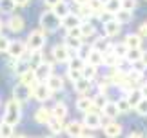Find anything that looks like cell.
Returning <instances> with one entry per match:
<instances>
[{
	"instance_id": "1",
	"label": "cell",
	"mask_w": 147,
	"mask_h": 138,
	"mask_svg": "<svg viewBox=\"0 0 147 138\" xmlns=\"http://www.w3.org/2000/svg\"><path fill=\"white\" fill-rule=\"evenodd\" d=\"M38 26L46 34H51V33H56L58 29H62V20L55 15L53 9H44L40 16H38Z\"/></svg>"
},
{
	"instance_id": "2",
	"label": "cell",
	"mask_w": 147,
	"mask_h": 138,
	"mask_svg": "<svg viewBox=\"0 0 147 138\" xmlns=\"http://www.w3.org/2000/svg\"><path fill=\"white\" fill-rule=\"evenodd\" d=\"M22 120V103H18L15 98H9L4 103V113H2V122L9 125H18Z\"/></svg>"
},
{
	"instance_id": "3",
	"label": "cell",
	"mask_w": 147,
	"mask_h": 138,
	"mask_svg": "<svg viewBox=\"0 0 147 138\" xmlns=\"http://www.w3.org/2000/svg\"><path fill=\"white\" fill-rule=\"evenodd\" d=\"M46 44H47V34L44 33L40 27L31 29V33L27 34V38H26L27 53H33V51H44Z\"/></svg>"
},
{
	"instance_id": "4",
	"label": "cell",
	"mask_w": 147,
	"mask_h": 138,
	"mask_svg": "<svg viewBox=\"0 0 147 138\" xmlns=\"http://www.w3.org/2000/svg\"><path fill=\"white\" fill-rule=\"evenodd\" d=\"M35 74H36V80L40 84H46L47 80L55 74V62H53V58H46L42 62L40 66H36L35 67Z\"/></svg>"
},
{
	"instance_id": "5",
	"label": "cell",
	"mask_w": 147,
	"mask_h": 138,
	"mask_svg": "<svg viewBox=\"0 0 147 138\" xmlns=\"http://www.w3.org/2000/svg\"><path fill=\"white\" fill-rule=\"evenodd\" d=\"M71 56H75V55L65 47L64 42L55 44L53 47H51V58H53L55 64H67V62L71 60Z\"/></svg>"
},
{
	"instance_id": "6",
	"label": "cell",
	"mask_w": 147,
	"mask_h": 138,
	"mask_svg": "<svg viewBox=\"0 0 147 138\" xmlns=\"http://www.w3.org/2000/svg\"><path fill=\"white\" fill-rule=\"evenodd\" d=\"M82 124H84V127L89 129V131H98V129L104 127V118H102L100 113L89 111L82 116Z\"/></svg>"
},
{
	"instance_id": "7",
	"label": "cell",
	"mask_w": 147,
	"mask_h": 138,
	"mask_svg": "<svg viewBox=\"0 0 147 138\" xmlns=\"http://www.w3.org/2000/svg\"><path fill=\"white\" fill-rule=\"evenodd\" d=\"M11 98H15L18 103H26L33 98V91H31L29 85H26L22 82H16L13 85V96H11Z\"/></svg>"
},
{
	"instance_id": "8",
	"label": "cell",
	"mask_w": 147,
	"mask_h": 138,
	"mask_svg": "<svg viewBox=\"0 0 147 138\" xmlns=\"http://www.w3.org/2000/svg\"><path fill=\"white\" fill-rule=\"evenodd\" d=\"M7 56L9 60H20L27 56V45H26V40H11V45H9V51H7Z\"/></svg>"
},
{
	"instance_id": "9",
	"label": "cell",
	"mask_w": 147,
	"mask_h": 138,
	"mask_svg": "<svg viewBox=\"0 0 147 138\" xmlns=\"http://www.w3.org/2000/svg\"><path fill=\"white\" fill-rule=\"evenodd\" d=\"M4 26L7 27L11 33L18 34V33H22V31L26 29V18H24L22 15H18V13H15V15L7 16V20L4 22Z\"/></svg>"
},
{
	"instance_id": "10",
	"label": "cell",
	"mask_w": 147,
	"mask_h": 138,
	"mask_svg": "<svg viewBox=\"0 0 147 138\" xmlns=\"http://www.w3.org/2000/svg\"><path fill=\"white\" fill-rule=\"evenodd\" d=\"M31 91H33V98H35L36 102H40L42 106H46V102H49L51 98H53V93L49 91V87H47L46 84H40V82H38Z\"/></svg>"
},
{
	"instance_id": "11",
	"label": "cell",
	"mask_w": 147,
	"mask_h": 138,
	"mask_svg": "<svg viewBox=\"0 0 147 138\" xmlns=\"http://www.w3.org/2000/svg\"><path fill=\"white\" fill-rule=\"evenodd\" d=\"M86 127H84V124H82V120H71V122H67L65 124V129H64V133L69 136V138H80L84 133H86Z\"/></svg>"
},
{
	"instance_id": "12",
	"label": "cell",
	"mask_w": 147,
	"mask_h": 138,
	"mask_svg": "<svg viewBox=\"0 0 147 138\" xmlns=\"http://www.w3.org/2000/svg\"><path fill=\"white\" fill-rule=\"evenodd\" d=\"M91 47L94 51H100V53H107V51L113 49V42H111V38L104 37V34H96L91 40Z\"/></svg>"
},
{
	"instance_id": "13",
	"label": "cell",
	"mask_w": 147,
	"mask_h": 138,
	"mask_svg": "<svg viewBox=\"0 0 147 138\" xmlns=\"http://www.w3.org/2000/svg\"><path fill=\"white\" fill-rule=\"evenodd\" d=\"M104 135L107 136V138H118L122 135V131H123V127H122V124L120 122H116V120H109V122H104Z\"/></svg>"
},
{
	"instance_id": "14",
	"label": "cell",
	"mask_w": 147,
	"mask_h": 138,
	"mask_svg": "<svg viewBox=\"0 0 147 138\" xmlns=\"http://www.w3.org/2000/svg\"><path fill=\"white\" fill-rule=\"evenodd\" d=\"M93 84L94 82H89L86 78H80L76 84H73V89L78 96H91V91H93Z\"/></svg>"
},
{
	"instance_id": "15",
	"label": "cell",
	"mask_w": 147,
	"mask_h": 138,
	"mask_svg": "<svg viewBox=\"0 0 147 138\" xmlns=\"http://www.w3.org/2000/svg\"><path fill=\"white\" fill-rule=\"evenodd\" d=\"M53 118V113H51V107H46V106H40L35 111V122L40 124V125H47Z\"/></svg>"
},
{
	"instance_id": "16",
	"label": "cell",
	"mask_w": 147,
	"mask_h": 138,
	"mask_svg": "<svg viewBox=\"0 0 147 138\" xmlns=\"http://www.w3.org/2000/svg\"><path fill=\"white\" fill-rule=\"evenodd\" d=\"M75 109L78 113L86 114L89 111H93V96H78V98L75 100Z\"/></svg>"
},
{
	"instance_id": "17",
	"label": "cell",
	"mask_w": 147,
	"mask_h": 138,
	"mask_svg": "<svg viewBox=\"0 0 147 138\" xmlns=\"http://www.w3.org/2000/svg\"><path fill=\"white\" fill-rule=\"evenodd\" d=\"M65 82V80H64V76H62V74H53V76H51L49 80H47V82H46V85H47V87H49V91H51V93H60V91H64V84Z\"/></svg>"
},
{
	"instance_id": "18",
	"label": "cell",
	"mask_w": 147,
	"mask_h": 138,
	"mask_svg": "<svg viewBox=\"0 0 147 138\" xmlns=\"http://www.w3.org/2000/svg\"><path fill=\"white\" fill-rule=\"evenodd\" d=\"M51 113H53V118H58V120H65L67 114H69V106L60 100V102H55V106L51 107Z\"/></svg>"
},
{
	"instance_id": "19",
	"label": "cell",
	"mask_w": 147,
	"mask_h": 138,
	"mask_svg": "<svg viewBox=\"0 0 147 138\" xmlns=\"http://www.w3.org/2000/svg\"><path fill=\"white\" fill-rule=\"evenodd\" d=\"M123 62L122 58H118V56L113 53V51H107V53H104V66L107 69H116V67H123Z\"/></svg>"
},
{
	"instance_id": "20",
	"label": "cell",
	"mask_w": 147,
	"mask_h": 138,
	"mask_svg": "<svg viewBox=\"0 0 147 138\" xmlns=\"http://www.w3.org/2000/svg\"><path fill=\"white\" fill-rule=\"evenodd\" d=\"M118 107H116V100H109L105 103V107L102 109V118H105L107 122L109 120H115V118H118Z\"/></svg>"
},
{
	"instance_id": "21",
	"label": "cell",
	"mask_w": 147,
	"mask_h": 138,
	"mask_svg": "<svg viewBox=\"0 0 147 138\" xmlns=\"http://www.w3.org/2000/svg\"><path fill=\"white\" fill-rule=\"evenodd\" d=\"M102 27H104V37H107V38H116L122 31V26L118 24L116 20L107 22V24H104Z\"/></svg>"
},
{
	"instance_id": "22",
	"label": "cell",
	"mask_w": 147,
	"mask_h": 138,
	"mask_svg": "<svg viewBox=\"0 0 147 138\" xmlns=\"http://www.w3.org/2000/svg\"><path fill=\"white\" fill-rule=\"evenodd\" d=\"M123 42L129 49H142V44H144V38L140 37L138 33H127Z\"/></svg>"
},
{
	"instance_id": "23",
	"label": "cell",
	"mask_w": 147,
	"mask_h": 138,
	"mask_svg": "<svg viewBox=\"0 0 147 138\" xmlns=\"http://www.w3.org/2000/svg\"><path fill=\"white\" fill-rule=\"evenodd\" d=\"M80 33H82L84 42H87V40H93L96 37V27L93 26V22H82L80 24Z\"/></svg>"
},
{
	"instance_id": "24",
	"label": "cell",
	"mask_w": 147,
	"mask_h": 138,
	"mask_svg": "<svg viewBox=\"0 0 147 138\" xmlns=\"http://www.w3.org/2000/svg\"><path fill=\"white\" fill-rule=\"evenodd\" d=\"M64 44H65V47L71 51L73 55H78V51H80L84 47V40L80 38H73V37H64Z\"/></svg>"
},
{
	"instance_id": "25",
	"label": "cell",
	"mask_w": 147,
	"mask_h": 138,
	"mask_svg": "<svg viewBox=\"0 0 147 138\" xmlns=\"http://www.w3.org/2000/svg\"><path fill=\"white\" fill-rule=\"evenodd\" d=\"M53 11H55V15L58 16L60 20H64L65 16H69L71 13H73V9H71V2H67V0H64V2H60L56 7H53Z\"/></svg>"
},
{
	"instance_id": "26",
	"label": "cell",
	"mask_w": 147,
	"mask_h": 138,
	"mask_svg": "<svg viewBox=\"0 0 147 138\" xmlns=\"http://www.w3.org/2000/svg\"><path fill=\"white\" fill-rule=\"evenodd\" d=\"M80 24H82V20L78 18L75 13H71L69 16H65V18L62 20V29H64V31H71V29H75V27H80Z\"/></svg>"
},
{
	"instance_id": "27",
	"label": "cell",
	"mask_w": 147,
	"mask_h": 138,
	"mask_svg": "<svg viewBox=\"0 0 147 138\" xmlns=\"http://www.w3.org/2000/svg\"><path fill=\"white\" fill-rule=\"evenodd\" d=\"M47 129H49V133L53 136L62 135L64 129H65V122H64V120H58V118H51V122L47 124Z\"/></svg>"
},
{
	"instance_id": "28",
	"label": "cell",
	"mask_w": 147,
	"mask_h": 138,
	"mask_svg": "<svg viewBox=\"0 0 147 138\" xmlns=\"http://www.w3.org/2000/svg\"><path fill=\"white\" fill-rule=\"evenodd\" d=\"M134 18V13L133 11H127V9H120L118 13L115 15V20L118 22L120 26H127V24H131Z\"/></svg>"
},
{
	"instance_id": "29",
	"label": "cell",
	"mask_w": 147,
	"mask_h": 138,
	"mask_svg": "<svg viewBox=\"0 0 147 138\" xmlns=\"http://www.w3.org/2000/svg\"><path fill=\"white\" fill-rule=\"evenodd\" d=\"M87 7H89V11L93 13L94 18H98V16L105 11V2H104V0H89Z\"/></svg>"
},
{
	"instance_id": "30",
	"label": "cell",
	"mask_w": 147,
	"mask_h": 138,
	"mask_svg": "<svg viewBox=\"0 0 147 138\" xmlns=\"http://www.w3.org/2000/svg\"><path fill=\"white\" fill-rule=\"evenodd\" d=\"M18 82L26 84V85H29V87L33 89V87H35V85L38 84L36 74H35V69H29V71H26L24 74H20V76H18Z\"/></svg>"
},
{
	"instance_id": "31",
	"label": "cell",
	"mask_w": 147,
	"mask_h": 138,
	"mask_svg": "<svg viewBox=\"0 0 147 138\" xmlns=\"http://www.w3.org/2000/svg\"><path fill=\"white\" fill-rule=\"evenodd\" d=\"M86 64H89V66H94V67H100V66H104V53H100V51H94V49L91 47V53H89L87 60H86Z\"/></svg>"
},
{
	"instance_id": "32",
	"label": "cell",
	"mask_w": 147,
	"mask_h": 138,
	"mask_svg": "<svg viewBox=\"0 0 147 138\" xmlns=\"http://www.w3.org/2000/svg\"><path fill=\"white\" fill-rule=\"evenodd\" d=\"M73 13H75V15H76L82 22H91V20L94 18L93 13L89 11L87 5H76V11H73Z\"/></svg>"
},
{
	"instance_id": "33",
	"label": "cell",
	"mask_w": 147,
	"mask_h": 138,
	"mask_svg": "<svg viewBox=\"0 0 147 138\" xmlns=\"http://www.w3.org/2000/svg\"><path fill=\"white\" fill-rule=\"evenodd\" d=\"M82 76L86 80H89V82H96L98 80V67L86 64V67L82 69Z\"/></svg>"
},
{
	"instance_id": "34",
	"label": "cell",
	"mask_w": 147,
	"mask_h": 138,
	"mask_svg": "<svg viewBox=\"0 0 147 138\" xmlns=\"http://www.w3.org/2000/svg\"><path fill=\"white\" fill-rule=\"evenodd\" d=\"M27 60H29L31 67L35 69L36 66H40L44 60H46V56H44V51H33V53H27Z\"/></svg>"
},
{
	"instance_id": "35",
	"label": "cell",
	"mask_w": 147,
	"mask_h": 138,
	"mask_svg": "<svg viewBox=\"0 0 147 138\" xmlns=\"http://www.w3.org/2000/svg\"><path fill=\"white\" fill-rule=\"evenodd\" d=\"M113 53H115L118 58H122V60H125V56H127V53H129V47L125 45V42H116V44H113Z\"/></svg>"
},
{
	"instance_id": "36",
	"label": "cell",
	"mask_w": 147,
	"mask_h": 138,
	"mask_svg": "<svg viewBox=\"0 0 147 138\" xmlns=\"http://www.w3.org/2000/svg\"><path fill=\"white\" fill-rule=\"evenodd\" d=\"M142 55H144V49H129V53L125 56V62L129 66H134L142 60Z\"/></svg>"
},
{
	"instance_id": "37",
	"label": "cell",
	"mask_w": 147,
	"mask_h": 138,
	"mask_svg": "<svg viewBox=\"0 0 147 138\" xmlns=\"http://www.w3.org/2000/svg\"><path fill=\"white\" fill-rule=\"evenodd\" d=\"M125 98L129 100V103H131V107L134 109V107H136L140 102H142V98H144V96H142V93H140V89H138V87H134L133 91H129V93L125 95Z\"/></svg>"
},
{
	"instance_id": "38",
	"label": "cell",
	"mask_w": 147,
	"mask_h": 138,
	"mask_svg": "<svg viewBox=\"0 0 147 138\" xmlns=\"http://www.w3.org/2000/svg\"><path fill=\"white\" fill-rule=\"evenodd\" d=\"M15 11H16V5L13 0H0V13L2 15L11 16V15H15Z\"/></svg>"
},
{
	"instance_id": "39",
	"label": "cell",
	"mask_w": 147,
	"mask_h": 138,
	"mask_svg": "<svg viewBox=\"0 0 147 138\" xmlns=\"http://www.w3.org/2000/svg\"><path fill=\"white\" fill-rule=\"evenodd\" d=\"M116 107H118V113L120 114H129L133 111L131 103H129V100L125 98V96H120V98L116 100Z\"/></svg>"
},
{
	"instance_id": "40",
	"label": "cell",
	"mask_w": 147,
	"mask_h": 138,
	"mask_svg": "<svg viewBox=\"0 0 147 138\" xmlns=\"http://www.w3.org/2000/svg\"><path fill=\"white\" fill-rule=\"evenodd\" d=\"M96 87H98V93H100V95L109 96V89L113 87V84H111V80L107 78V76H104V78H98Z\"/></svg>"
},
{
	"instance_id": "41",
	"label": "cell",
	"mask_w": 147,
	"mask_h": 138,
	"mask_svg": "<svg viewBox=\"0 0 147 138\" xmlns=\"http://www.w3.org/2000/svg\"><path fill=\"white\" fill-rule=\"evenodd\" d=\"M67 69H78V71H82L84 67H86V60L84 58H80L78 55H75V56H71V60L67 62Z\"/></svg>"
},
{
	"instance_id": "42",
	"label": "cell",
	"mask_w": 147,
	"mask_h": 138,
	"mask_svg": "<svg viewBox=\"0 0 147 138\" xmlns=\"http://www.w3.org/2000/svg\"><path fill=\"white\" fill-rule=\"evenodd\" d=\"M122 9V0H105V11L115 16Z\"/></svg>"
},
{
	"instance_id": "43",
	"label": "cell",
	"mask_w": 147,
	"mask_h": 138,
	"mask_svg": "<svg viewBox=\"0 0 147 138\" xmlns=\"http://www.w3.org/2000/svg\"><path fill=\"white\" fill-rule=\"evenodd\" d=\"M15 136V127L5 122H0V138H13Z\"/></svg>"
},
{
	"instance_id": "44",
	"label": "cell",
	"mask_w": 147,
	"mask_h": 138,
	"mask_svg": "<svg viewBox=\"0 0 147 138\" xmlns=\"http://www.w3.org/2000/svg\"><path fill=\"white\" fill-rule=\"evenodd\" d=\"M65 76H67V80H69L71 84H76L80 78H84L82 71H78V69H65Z\"/></svg>"
},
{
	"instance_id": "45",
	"label": "cell",
	"mask_w": 147,
	"mask_h": 138,
	"mask_svg": "<svg viewBox=\"0 0 147 138\" xmlns=\"http://www.w3.org/2000/svg\"><path fill=\"white\" fill-rule=\"evenodd\" d=\"M11 45V38L5 37V34H0V55H7Z\"/></svg>"
},
{
	"instance_id": "46",
	"label": "cell",
	"mask_w": 147,
	"mask_h": 138,
	"mask_svg": "<svg viewBox=\"0 0 147 138\" xmlns=\"http://www.w3.org/2000/svg\"><path fill=\"white\" fill-rule=\"evenodd\" d=\"M134 113H136L138 116H147V98H142V102L134 107Z\"/></svg>"
},
{
	"instance_id": "47",
	"label": "cell",
	"mask_w": 147,
	"mask_h": 138,
	"mask_svg": "<svg viewBox=\"0 0 147 138\" xmlns=\"http://www.w3.org/2000/svg\"><path fill=\"white\" fill-rule=\"evenodd\" d=\"M136 7H138V2H136V0H122V9L134 11Z\"/></svg>"
},
{
	"instance_id": "48",
	"label": "cell",
	"mask_w": 147,
	"mask_h": 138,
	"mask_svg": "<svg viewBox=\"0 0 147 138\" xmlns=\"http://www.w3.org/2000/svg\"><path fill=\"white\" fill-rule=\"evenodd\" d=\"M98 20L102 22V26H104V24H107V22H111V20H115V16H113L111 13H107V11H104V13H102V15L98 16Z\"/></svg>"
},
{
	"instance_id": "49",
	"label": "cell",
	"mask_w": 147,
	"mask_h": 138,
	"mask_svg": "<svg viewBox=\"0 0 147 138\" xmlns=\"http://www.w3.org/2000/svg\"><path fill=\"white\" fill-rule=\"evenodd\" d=\"M65 37H73V38H82V33H80V27H75V29H71V31H65Z\"/></svg>"
},
{
	"instance_id": "50",
	"label": "cell",
	"mask_w": 147,
	"mask_h": 138,
	"mask_svg": "<svg viewBox=\"0 0 147 138\" xmlns=\"http://www.w3.org/2000/svg\"><path fill=\"white\" fill-rule=\"evenodd\" d=\"M138 34H140V37H142L144 40L147 38V20H145V22H142V24L138 26Z\"/></svg>"
},
{
	"instance_id": "51",
	"label": "cell",
	"mask_w": 147,
	"mask_h": 138,
	"mask_svg": "<svg viewBox=\"0 0 147 138\" xmlns=\"http://www.w3.org/2000/svg\"><path fill=\"white\" fill-rule=\"evenodd\" d=\"M42 2L46 4L49 9H53V7H56V5H58L60 2H64V0H42Z\"/></svg>"
},
{
	"instance_id": "52",
	"label": "cell",
	"mask_w": 147,
	"mask_h": 138,
	"mask_svg": "<svg viewBox=\"0 0 147 138\" xmlns=\"http://www.w3.org/2000/svg\"><path fill=\"white\" fill-rule=\"evenodd\" d=\"M16 7H27V5L31 4V0H13Z\"/></svg>"
},
{
	"instance_id": "53",
	"label": "cell",
	"mask_w": 147,
	"mask_h": 138,
	"mask_svg": "<svg viewBox=\"0 0 147 138\" xmlns=\"http://www.w3.org/2000/svg\"><path fill=\"white\" fill-rule=\"evenodd\" d=\"M127 138H145L144 133H140V131H133V133H129Z\"/></svg>"
},
{
	"instance_id": "54",
	"label": "cell",
	"mask_w": 147,
	"mask_h": 138,
	"mask_svg": "<svg viewBox=\"0 0 147 138\" xmlns=\"http://www.w3.org/2000/svg\"><path fill=\"white\" fill-rule=\"evenodd\" d=\"M140 93H142V96H144V98H147V82H144L142 85H140Z\"/></svg>"
},
{
	"instance_id": "55",
	"label": "cell",
	"mask_w": 147,
	"mask_h": 138,
	"mask_svg": "<svg viewBox=\"0 0 147 138\" xmlns=\"http://www.w3.org/2000/svg\"><path fill=\"white\" fill-rule=\"evenodd\" d=\"M71 4H75V5H87L89 0H71Z\"/></svg>"
},
{
	"instance_id": "56",
	"label": "cell",
	"mask_w": 147,
	"mask_h": 138,
	"mask_svg": "<svg viewBox=\"0 0 147 138\" xmlns=\"http://www.w3.org/2000/svg\"><path fill=\"white\" fill-rule=\"evenodd\" d=\"M140 62L147 67V49H144V55H142V60H140Z\"/></svg>"
},
{
	"instance_id": "57",
	"label": "cell",
	"mask_w": 147,
	"mask_h": 138,
	"mask_svg": "<svg viewBox=\"0 0 147 138\" xmlns=\"http://www.w3.org/2000/svg\"><path fill=\"white\" fill-rule=\"evenodd\" d=\"M80 138H96V136H94V135H91V133H89V131H86V133H84Z\"/></svg>"
},
{
	"instance_id": "58",
	"label": "cell",
	"mask_w": 147,
	"mask_h": 138,
	"mask_svg": "<svg viewBox=\"0 0 147 138\" xmlns=\"http://www.w3.org/2000/svg\"><path fill=\"white\" fill-rule=\"evenodd\" d=\"M13 138H29V136H27V135H15Z\"/></svg>"
},
{
	"instance_id": "59",
	"label": "cell",
	"mask_w": 147,
	"mask_h": 138,
	"mask_svg": "<svg viewBox=\"0 0 147 138\" xmlns=\"http://www.w3.org/2000/svg\"><path fill=\"white\" fill-rule=\"evenodd\" d=\"M4 27H5V26H4V22H2V18H0V34H2V29H4Z\"/></svg>"
},
{
	"instance_id": "60",
	"label": "cell",
	"mask_w": 147,
	"mask_h": 138,
	"mask_svg": "<svg viewBox=\"0 0 147 138\" xmlns=\"http://www.w3.org/2000/svg\"><path fill=\"white\" fill-rule=\"evenodd\" d=\"M42 138H55V136H53V135H51V136H42Z\"/></svg>"
},
{
	"instance_id": "61",
	"label": "cell",
	"mask_w": 147,
	"mask_h": 138,
	"mask_svg": "<svg viewBox=\"0 0 147 138\" xmlns=\"http://www.w3.org/2000/svg\"><path fill=\"white\" fill-rule=\"evenodd\" d=\"M35 138H42V136H35Z\"/></svg>"
}]
</instances>
